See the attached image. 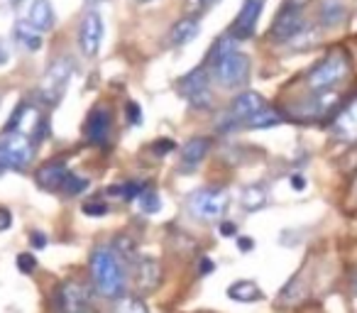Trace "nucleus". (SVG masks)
Masks as SVG:
<instances>
[{
  "label": "nucleus",
  "mask_w": 357,
  "mask_h": 313,
  "mask_svg": "<svg viewBox=\"0 0 357 313\" xmlns=\"http://www.w3.org/2000/svg\"><path fill=\"white\" fill-rule=\"evenodd\" d=\"M35 154V142L27 135L6 132L0 137V174L6 171H25Z\"/></svg>",
  "instance_id": "7ed1b4c3"
},
{
  "label": "nucleus",
  "mask_w": 357,
  "mask_h": 313,
  "mask_svg": "<svg viewBox=\"0 0 357 313\" xmlns=\"http://www.w3.org/2000/svg\"><path fill=\"white\" fill-rule=\"evenodd\" d=\"M110 250H113V252L118 254L125 264L137 259V243H135L130 235H118V238L113 240V247Z\"/></svg>",
  "instance_id": "bb28decb"
},
{
  "label": "nucleus",
  "mask_w": 357,
  "mask_h": 313,
  "mask_svg": "<svg viewBox=\"0 0 357 313\" xmlns=\"http://www.w3.org/2000/svg\"><path fill=\"white\" fill-rule=\"evenodd\" d=\"M228 298L238 303H252L262 298V289L257 287V282H250V279H240V282H233L228 287Z\"/></svg>",
  "instance_id": "412c9836"
},
{
  "label": "nucleus",
  "mask_w": 357,
  "mask_h": 313,
  "mask_svg": "<svg viewBox=\"0 0 357 313\" xmlns=\"http://www.w3.org/2000/svg\"><path fill=\"white\" fill-rule=\"evenodd\" d=\"M264 108H267V105H264L262 96L255 93V91H243V93L235 96L233 103H230L228 118H230V123H233V125L243 123V120H245V123H250V120H252L257 113H262Z\"/></svg>",
  "instance_id": "9b49d317"
},
{
  "label": "nucleus",
  "mask_w": 357,
  "mask_h": 313,
  "mask_svg": "<svg viewBox=\"0 0 357 313\" xmlns=\"http://www.w3.org/2000/svg\"><path fill=\"white\" fill-rule=\"evenodd\" d=\"M238 247L243 250V252H250V250L255 247V240L252 238H238Z\"/></svg>",
  "instance_id": "79ce46f5"
},
{
  "label": "nucleus",
  "mask_w": 357,
  "mask_h": 313,
  "mask_svg": "<svg viewBox=\"0 0 357 313\" xmlns=\"http://www.w3.org/2000/svg\"><path fill=\"white\" fill-rule=\"evenodd\" d=\"M91 274L100 296L123 298L128 291V272L125 262L110 247H98L91 254Z\"/></svg>",
  "instance_id": "f257e3e1"
},
{
  "label": "nucleus",
  "mask_w": 357,
  "mask_h": 313,
  "mask_svg": "<svg viewBox=\"0 0 357 313\" xmlns=\"http://www.w3.org/2000/svg\"><path fill=\"white\" fill-rule=\"evenodd\" d=\"M208 3H213V0H208Z\"/></svg>",
  "instance_id": "09e8293b"
},
{
  "label": "nucleus",
  "mask_w": 357,
  "mask_h": 313,
  "mask_svg": "<svg viewBox=\"0 0 357 313\" xmlns=\"http://www.w3.org/2000/svg\"><path fill=\"white\" fill-rule=\"evenodd\" d=\"M189 103L194 105V108H199V110L211 108V105H213V93H211V91H201V93L191 96Z\"/></svg>",
  "instance_id": "473e14b6"
},
{
  "label": "nucleus",
  "mask_w": 357,
  "mask_h": 313,
  "mask_svg": "<svg viewBox=\"0 0 357 313\" xmlns=\"http://www.w3.org/2000/svg\"><path fill=\"white\" fill-rule=\"evenodd\" d=\"M100 42H103V17H100L98 10H89L79 27L81 54L93 59V56L100 52Z\"/></svg>",
  "instance_id": "6e6552de"
},
{
  "label": "nucleus",
  "mask_w": 357,
  "mask_h": 313,
  "mask_svg": "<svg viewBox=\"0 0 357 313\" xmlns=\"http://www.w3.org/2000/svg\"><path fill=\"white\" fill-rule=\"evenodd\" d=\"M13 37H15L17 45H22L25 49H30V52L42 49V32L35 30L27 20H20L13 27Z\"/></svg>",
  "instance_id": "4be33fe9"
},
{
  "label": "nucleus",
  "mask_w": 357,
  "mask_h": 313,
  "mask_svg": "<svg viewBox=\"0 0 357 313\" xmlns=\"http://www.w3.org/2000/svg\"><path fill=\"white\" fill-rule=\"evenodd\" d=\"M71 171L66 169L64 162H47V165H42L40 169H37L35 174V181L42 186L45 191H61V186H64L66 176H69Z\"/></svg>",
  "instance_id": "4468645a"
},
{
  "label": "nucleus",
  "mask_w": 357,
  "mask_h": 313,
  "mask_svg": "<svg viewBox=\"0 0 357 313\" xmlns=\"http://www.w3.org/2000/svg\"><path fill=\"white\" fill-rule=\"evenodd\" d=\"M74 59L71 56H59L54 59L50 66H47L45 76L40 81V89H37V96H40L42 103L47 105H56L64 96L66 86H69V79L74 74Z\"/></svg>",
  "instance_id": "20e7f679"
},
{
  "label": "nucleus",
  "mask_w": 357,
  "mask_h": 313,
  "mask_svg": "<svg viewBox=\"0 0 357 313\" xmlns=\"http://www.w3.org/2000/svg\"><path fill=\"white\" fill-rule=\"evenodd\" d=\"M248 76H250V56L243 54V52H235L233 56H228V59H223L215 66V79L225 89H240V86L248 84Z\"/></svg>",
  "instance_id": "0eeeda50"
},
{
  "label": "nucleus",
  "mask_w": 357,
  "mask_h": 313,
  "mask_svg": "<svg viewBox=\"0 0 357 313\" xmlns=\"http://www.w3.org/2000/svg\"><path fill=\"white\" fill-rule=\"evenodd\" d=\"M125 110H128V120H130L132 125H139V123H142V110H139V105L135 103V100H130L128 108H125Z\"/></svg>",
  "instance_id": "c9c22d12"
},
{
  "label": "nucleus",
  "mask_w": 357,
  "mask_h": 313,
  "mask_svg": "<svg viewBox=\"0 0 357 313\" xmlns=\"http://www.w3.org/2000/svg\"><path fill=\"white\" fill-rule=\"evenodd\" d=\"M291 186H294V189H296V191H303V186H306V181H303V176H301V174H294V176H291Z\"/></svg>",
  "instance_id": "37998d69"
},
{
  "label": "nucleus",
  "mask_w": 357,
  "mask_h": 313,
  "mask_svg": "<svg viewBox=\"0 0 357 313\" xmlns=\"http://www.w3.org/2000/svg\"><path fill=\"white\" fill-rule=\"evenodd\" d=\"M132 269V282L139 293H149L162 284V264L154 257H137Z\"/></svg>",
  "instance_id": "9d476101"
},
{
  "label": "nucleus",
  "mask_w": 357,
  "mask_h": 313,
  "mask_svg": "<svg viewBox=\"0 0 357 313\" xmlns=\"http://www.w3.org/2000/svg\"><path fill=\"white\" fill-rule=\"evenodd\" d=\"M113 313H149V308L139 296H123L118 298Z\"/></svg>",
  "instance_id": "c85d7f7f"
},
{
  "label": "nucleus",
  "mask_w": 357,
  "mask_h": 313,
  "mask_svg": "<svg viewBox=\"0 0 357 313\" xmlns=\"http://www.w3.org/2000/svg\"><path fill=\"white\" fill-rule=\"evenodd\" d=\"M355 201H357V184H355Z\"/></svg>",
  "instance_id": "de8ad7c7"
},
{
  "label": "nucleus",
  "mask_w": 357,
  "mask_h": 313,
  "mask_svg": "<svg viewBox=\"0 0 357 313\" xmlns=\"http://www.w3.org/2000/svg\"><path fill=\"white\" fill-rule=\"evenodd\" d=\"M86 189H89V179H84V176H79V174H69L64 181V186H61V194L79 196V194H84Z\"/></svg>",
  "instance_id": "c756f323"
},
{
  "label": "nucleus",
  "mask_w": 357,
  "mask_h": 313,
  "mask_svg": "<svg viewBox=\"0 0 357 313\" xmlns=\"http://www.w3.org/2000/svg\"><path fill=\"white\" fill-rule=\"evenodd\" d=\"M306 293H308V287H306V282H303V277H294L291 282L282 289V293H279V303H282V306H296V303H301L303 298H306Z\"/></svg>",
  "instance_id": "393cba45"
},
{
  "label": "nucleus",
  "mask_w": 357,
  "mask_h": 313,
  "mask_svg": "<svg viewBox=\"0 0 357 313\" xmlns=\"http://www.w3.org/2000/svg\"><path fill=\"white\" fill-rule=\"evenodd\" d=\"M8 56H10V54H8V47L3 45V42H0V64H6Z\"/></svg>",
  "instance_id": "c03bdc74"
},
{
  "label": "nucleus",
  "mask_w": 357,
  "mask_h": 313,
  "mask_svg": "<svg viewBox=\"0 0 357 313\" xmlns=\"http://www.w3.org/2000/svg\"><path fill=\"white\" fill-rule=\"evenodd\" d=\"M27 22H30L35 30L50 32L54 27V10H52L50 0H35L27 13Z\"/></svg>",
  "instance_id": "6ab92c4d"
},
{
  "label": "nucleus",
  "mask_w": 357,
  "mask_h": 313,
  "mask_svg": "<svg viewBox=\"0 0 357 313\" xmlns=\"http://www.w3.org/2000/svg\"><path fill=\"white\" fill-rule=\"evenodd\" d=\"M220 235H223V238H235V235H238V225L225 220V223H220Z\"/></svg>",
  "instance_id": "58836bf2"
},
{
  "label": "nucleus",
  "mask_w": 357,
  "mask_h": 313,
  "mask_svg": "<svg viewBox=\"0 0 357 313\" xmlns=\"http://www.w3.org/2000/svg\"><path fill=\"white\" fill-rule=\"evenodd\" d=\"M15 264H17V269H20L22 274H32L37 269V257H35V254H30V252H22V254H17Z\"/></svg>",
  "instance_id": "2f4dec72"
},
{
  "label": "nucleus",
  "mask_w": 357,
  "mask_h": 313,
  "mask_svg": "<svg viewBox=\"0 0 357 313\" xmlns=\"http://www.w3.org/2000/svg\"><path fill=\"white\" fill-rule=\"evenodd\" d=\"M282 113L274 108H264L262 113H257L252 120L248 123V128H255V130H262V128H274V125L282 123Z\"/></svg>",
  "instance_id": "cd10ccee"
},
{
  "label": "nucleus",
  "mask_w": 357,
  "mask_h": 313,
  "mask_svg": "<svg viewBox=\"0 0 357 313\" xmlns=\"http://www.w3.org/2000/svg\"><path fill=\"white\" fill-rule=\"evenodd\" d=\"M172 149H174V142H169V139H162V142L154 144V152L157 154H167V152H172Z\"/></svg>",
  "instance_id": "a19ab883"
},
{
  "label": "nucleus",
  "mask_w": 357,
  "mask_h": 313,
  "mask_svg": "<svg viewBox=\"0 0 357 313\" xmlns=\"http://www.w3.org/2000/svg\"><path fill=\"white\" fill-rule=\"evenodd\" d=\"M235 52H238V40H235L233 35H223V37H218V40L213 42V47H211V54H208V64L213 66H218L223 59H228V56H233Z\"/></svg>",
  "instance_id": "b1692460"
},
{
  "label": "nucleus",
  "mask_w": 357,
  "mask_h": 313,
  "mask_svg": "<svg viewBox=\"0 0 357 313\" xmlns=\"http://www.w3.org/2000/svg\"><path fill=\"white\" fill-rule=\"evenodd\" d=\"M110 125H113L110 110L96 108L93 113L89 115V120H86V139H89L91 144H105V139H108V135H110Z\"/></svg>",
  "instance_id": "2eb2a0df"
},
{
  "label": "nucleus",
  "mask_w": 357,
  "mask_h": 313,
  "mask_svg": "<svg viewBox=\"0 0 357 313\" xmlns=\"http://www.w3.org/2000/svg\"><path fill=\"white\" fill-rule=\"evenodd\" d=\"M84 211L86 215H91V218H100V215L108 213V206L103 204V201H89V204H84Z\"/></svg>",
  "instance_id": "72a5a7b5"
},
{
  "label": "nucleus",
  "mask_w": 357,
  "mask_h": 313,
  "mask_svg": "<svg viewBox=\"0 0 357 313\" xmlns=\"http://www.w3.org/2000/svg\"><path fill=\"white\" fill-rule=\"evenodd\" d=\"M208 69L206 66H199V69H194L191 74H186L184 79L178 81V91L186 96V98H191V96L201 93V91H208Z\"/></svg>",
  "instance_id": "aec40b11"
},
{
  "label": "nucleus",
  "mask_w": 357,
  "mask_h": 313,
  "mask_svg": "<svg viewBox=\"0 0 357 313\" xmlns=\"http://www.w3.org/2000/svg\"><path fill=\"white\" fill-rule=\"evenodd\" d=\"M347 15V8L342 0H323L321 3V10H318V17H321V25L326 27H335L345 20Z\"/></svg>",
  "instance_id": "5701e85b"
},
{
  "label": "nucleus",
  "mask_w": 357,
  "mask_h": 313,
  "mask_svg": "<svg viewBox=\"0 0 357 313\" xmlns=\"http://www.w3.org/2000/svg\"><path fill=\"white\" fill-rule=\"evenodd\" d=\"M211 152V139L208 137H191L189 142L181 147V169L191 171L206 160V154Z\"/></svg>",
  "instance_id": "dca6fc26"
},
{
  "label": "nucleus",
  "mask_w": 357,
  "mask_h": 313,
  "mask_svg": "<svg viewBox=\"0 0 357 313\" xmlns=\"http://www.w3.org/2000/svg\"><path fill=\"white\" fill-rule=\"evenodd\" d=\"M13 3H15V6H20V3H22V0H13Z\"/></svg>",
  "instance_id": "a18cd8bd"
},
{
  "label": "nucleus",
  "mask_w": 357,
  "mask_h": 313,
  "mask_svg": "<svg viewBox=\"0 0 357 313\" xmlns=\"http://www.w3.org/2000/svg\"><path fill=\"white\" fill-rule=\"evenodd\" d=\"M259 13H262V0H245L243 10H240V15L235 17L233 27H230V35H233L235 40H248V37H252L255 25H257V20H259Z\"/></svg>",
  "instance_id": "f8f14e48"
},
{
  "label": "nucleus",
  "mask_w": 357,
  "mask_h": 313,
  "mask_svg": "<svg viewBox=\"0 0 357 313\" xmlns=\"http://www.w3.org/2000/svg\"><path fill=\"white\" fill-rule=\"evenodd\" d=\"M333 132L342 142H357V98L333 118Z\"/></svg>",
  "instance_id": "ddd939ff"
},
{
  "label": "nucleus",
  "mask_w": 357,
  "mask_h": 313,
  "mask_svg": "<svg viewBox=\"0 0 357 313\" xmlns=\"http://www.w3.org/2000/svg\"><path fill=\"white\" fill-rule=\"evenodd\" d=\"M30 245L35 250H45L47 247V235L45 233H32L30 235Z\"/></svg>",
  "instance_id": "4c0bfd02"
},
{
  "label": "nucleus",
  "mask_w": 357,
  "mask_h": 313,
  "mask_svg": "<svg viewBox=\"0 0 357 313\" xmlns=\"http://www.w3.org/2000/svg\"><path fill=\"white\" fill-rule=\"evenodd\" d=\"M199 272H201V274L215 272V262H213V259H208V257H204V259H201V264H199Z\"/></svg>",
  "instance_id": "ea45409f"
},
{
  "label": "nucleus",
  "mask_w": 357,
  "mask_h": 313,
  "mask_svg": "<svg viewBox=\"0 0 357 313\" xmlns=\"http://www.w3.org/2000/svg\"><path fill=\"white\" fill-rule=\"evenodd\" d=\"M240 206H243L245 211H250V213L264 208V206H267V191H264V186H259V184L245 186L243 194H240Z\"/></svg>",
  "instance_id": "a878e982"
},
{
  "label": "nucleus",
  "mask_w": 357,
  "mask_h": 313,
  "mask_svg": "<svg viewBox=\"0 0 357 313\" xmlns=\"http://www.w3.org/2000/svg\"><path fill=\"white\" fill-rule=\"evenodd\" d=\"M206 6H208V0H186L184 10L189 17H199V13H204Z\"/></svg>",
  "instance_id": "f704fd0d"
},
{
  "label": "nucleus",
  "mask_w": 357,
  "mask_h": 313,
  "mask_svg": "<svg viewBox=\"0 0 357 313\" xmlns=\"http://www.w3.org/2000/svg\"><path fill=\"white\" fill-rule=\"evenodd\" d=\"M13 225V215H10V211L8 208H3L0 206V233H6L8 228Z\"/></svg>",
  "instance_id": "e433bc0d"
},
{
  "label": "nucleus",
  "mask_w": 357,
  "mask_h": 313,
  "mask_svg": "<svg viewBox=\"0 0 357 313\" xmlns=\"http://www.w3.org/2000/svg\"><path fill=\"white\" fill-rule=\"evenodd\" d=\"M350 74V59L342 49H333L321 64H316L306 76V86L313 93H328Z\"/></svg>",
  "instance_id": "f03ea898"
},
{
  "label": "nucleus",
  "mask_w": 357,
  "mask_h": 313,
  "mask_svg": "<svg viewBox=\"0 0 357 313\" xmlns=\"http://www.w3.org/2000/svg\"><path fill=\"white\" fill-rule=\"evenodd\" d=\"M306 30V20H303V10H296V8H282V13L274 20L272 30H269V37L277 42H289L296 40L301 32Z\"/></svg>",
  "instance_id": "1a4fd4ad"
},
{
  "label": "nucleus",
  "mask_w": 357,
  "mask_h": 313,
  "mask_svg": "<svg viewBox=\"0 0 357 313\" xmlns=\"http://www.w3.org/2000/svg\"><path fill=\"white\" fill-rule=\"evenodd\" d=\"M201 32V22L199 17H181L178 22H174L172 30H169L167 35V45L172 47H181V45H189L194 37H199Z\"/></svg>",
  "instance_id": "f3484780"
},
{
  "label": "nucleus",
  "mask_w": 357,
  "mask_h": 313,
  "mask_svg": "<svg viewBox=\"0 0 357 313\" xmlns=\"http://www.w3.org/2000/svg\"><path fill=\"white\" fill-rule=\"evenodd\" d=\"M230 204V196L225 189H199L189 196V211L204 223L218 220L225 215Z\"/></svg>",
  "instance_id": "423d86ee"
},
{
  "label": "nucleus",
  "mask_w": 357,
  "mask_h": 313,
  "mask_svg": "<svg viewBox=\"0 0 357 313\" xmlns=\"http://www.w3.org/2000/svg\"><path fill=\"white\" fill-rule=\"evenodd\" d=\"M335 103H337V96L331 93V91H328V93H316L303 105H298L296 113L303 115V118H323V115H328L335 108Z\"/></svg>",
  "instance_id": "a211bd4d"
},
{
  "label": "nucleus",
  "mask_w": 357,
  "mask_h": 313,
  "mask_svg": "<svg viewBox=\"0 0 357 313\" xmlns=\"http://www.w3.org/2000/svg\"><path fill=\"white\" fill-rule=\"evenodd\" d=\"M135 3H147V0H135Z\"/></svg>",
  "instance_id": "49530a36"
},
{
  "label": "nucleus",
  "mask_w": 357,
  "mask_h": 313,
  "mask_svg": "<svg viewBox=\"0 0 357 313\" xmlns=\"http://www.w3.org/2000/svg\"><path fill=\"white\" fill-rule=\"evenodd\" d=\"M93 289L81 279H66L54 291L56 313H91Z\"/></svg>",
  "instance_id": "39448f33"
},
{
  "label": "nucleus",
  "mask_w": 357,
  "mask_h": 313,
  "mask_svg": "<svg viewBox=\"0 0 357 313\" xmlns=\"http://www.w3.org/2000/svg\"><path fill=\"white\" fill-rule=\"evenodd\" d=\"M137 204H139V208H142L144 213H157V211L162 208L159 194H157V191H152V189H144L142 194H139Z\"/></svg>",
  "instance_id": "7c9ffc66"
}]
</instances>
